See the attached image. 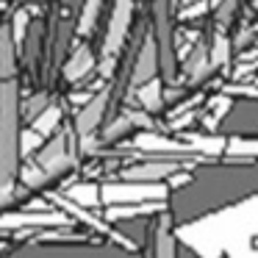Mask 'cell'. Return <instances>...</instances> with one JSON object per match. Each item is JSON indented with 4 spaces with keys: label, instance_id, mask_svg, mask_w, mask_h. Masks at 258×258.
Instances as JSON below:
<instances>
[{
    "label": "cell",
    "instance_id": "obj_19",
    "mask_svg": "<svg viewBox=\"0 0 258 258\" xmlns=\"http://www.w3.org/2000/svg\"><path fill=\"white\" fill-rule=\"evenodd\" d=\"M228 153L230 156H258V136L255 139H241V136H233L228 142Z\"/></svg>",
    "mask_w": 258,
    "mask_h": 258
},
{
    "label": "cell",
    "instance_id": "obj_9",
    "mask_svg": "<svg viewBox=\"0 0 258 258\" xmlns=\"http://www.w3.org/2000/svg\"><path fill=\"white\" fill-rule=\"evenodd\" d=\"M158 78V45L153 36H145L139 50L134 53V70H131V86H142Z\"/></svg>",
    "mask_w": 258,
    "mask_h": 258
},
{
    "label": "cell",
    "instance_id": "obj_11",
    "mask_svg": "<svg viewBox=\"0 0 258 258\" xmlns=\"http://www.w3.org/2000/svg\"><path fill=\"white\" fill-rule=\"evenodd\" d=\"M134 145L139 147V150L145 153H156V156H161V153H195L189 145H180V142H172L167 139V136L161 134H153V131H142V134H136Z\"/></svg>",
    "mask_w": 258,
    "mask_h": 258
},
{
    "label": "cell",
    "instance_id": "obj_8",
    "mask_svg": "<svg viewBox=\"0 0 258 258\" xmlns=\"http://www.w3.org/2000/svg\"><path fill=\"white\" fill-rule=\"evenodd\" d=\"M64 225H70V217H64L58 211H36V208L0 217V230L3 228H64Z\"/></svg>",
    "mask_w": 258,
    "mask_h": 258
},
{
    "label": "cell",
    "instance_id": "obj_15",
    "mask_svg": "<svg viewBox=\"0 0 258 258\" xmlns=\"http://www.w3.org/2000/svg\"><path fill=\"white\" fill-rule=\"evenodd\" d=\"M136 95H139V103H142V111H158L161 108V84L156 78L147 81V84L136 86Z\"/></svg>",
    "mask_w": 258,
    "mask_h": 258
},
{
    "label": "cell",
    "instance_id": "obj_12",
    "mask_svg": "<svg viewBox=\"0 0 258 258\" xmlns=\"http://www.w3.org/2000/svg\"><path fill=\"white\" fill-rule=\"evenodd\" d=\"M17 73V39L12 34V25H0V81L14 78Z\"/></svg>",
    "mask_w": 258,
    "mask_h": 258
},
{
    "label": "cell",
    "instance_id": "obj_7",
    "mask_svg": "<svg viewBox=\"0 0 258 258\" xmlns=\"http://www.w3.org/2000/svg\"><path fill=\"white\" fill-rule=\"evenodd\" d=\"M180 169V161L175 158H150L145 164H134V167L122 169L119 178L122 180H139V183H161L169 175H175Z\"/></svg>",
    "mask_w": 258,
    "mask_h": 258
},
{
    "label": "cell",
    "instance_id": "obj_1",
    "mask_svg": "<svg viewBox=\"0 0 258 258\" xmlns=\"http://www.w3.org/2000/svg\"><path fill=\"white\" fill-rule=\"evenodd\" d=\"M20 172V89L14 78L0 81V203H9Z\"/></svg>",
    "mask_w": 258,
    "mask_h": 258
},
{
    "label": "cell",
    "instance_id": "obj_6",
    "mask_svg": "<svg viewBox=\"0 0 258 258\" xmlns=\"http://www.w3.org/2000/svg\"><path fill=\"white\" fill-rule=\"evenodd\" d=\"M106 108H108V89H100L97 95H92L84 106L78 108L73 119V134L81 142H86L89 136H95V131L100 128V122L106 119Z\"/></svg>",
    "mask_w": 258,
    "mask_h": 258
},
{
    "label": "cell",
    "instance_id": "obj_24",
    "mask_svg": "<svg viewBox=\"0 0 258 258\" xmlns=\"http://www.w3.org/2000/svg\"><path fill=\"white\" fill-rule=\"evenodd\" d=\"M0 9H3V0H0Z\"/></svg>",
    "mask_w": 258,
    "mask_h": 258
},
{
    "label": "cell",
    "instance_id": "obj_16",
    "mask_svg": "<svg viewBox=\"0 0 258 258\" xmlns=\"http://www.w3.org/2000/svg\"><path fill=\"white\" fill-rule=\"evenodd\" d=\"M164 200H153V203H134V206H119V208H108L106 217L108 219H119V217H145V214L161 211Z\"/></svg>",
    "mask_w": 258,
    "mask_h": 258
},
{
    "label": "cell",
    "instance_id": "obj_14",
    "mask_svg": "<svg viewBox=\"0 0 258 258\" xmlns=\"http://www.w3.org/2000/svg\"><path fill=\"white\" fill-rule=\"evenodd\" d=\"M61 128V108L50 106L47 111H42L39 117L31 122V131H36V134L42 136V139H47V136H53L56 131Z\"/></svg>",
    "mask_w": 258,
    "mask_h": 258
},
{
    "label": "cell",
    "instance_id": "obj_22",
    "mask_svg": "<svg viewBox=\"0 0 258 258\" xmlns=\"http://www.w3.org/2000/svg\"><path fill=\"white\" fill-rule=\"evenodd\" d=\"M233 9H236V0H225V6H219V23H228L230 20V14H233Z\"/></svg>",
    "mask_w": 258,
    "mask_h": 258
},
{
    "label": "cell",
    "instance_id": "obj_18",
    "mask_svg": "<svg viewBox=\"0 0 258 258\" xmlns=\"http://www.w3.org/2000/svg\"><path fill=\"white\" fill-rule=\"evenodd\" d=\"M97 17H100V0H86L84 9H81V20H78V34L86 36L95 28Z\"/></svg>",
    "mask_w": 258,
    "mask_h": 258
},
{
    "label": "cell",
    "instance_id": "obj_13",
    "mask_svg": "<svg viewBox=\"0 0 258 258\" xmlns=\"http://www.w3.org/2000/svg\"><path fill=\"white\" fill-rule=\"evenodd\" d=\"M153 258H178V244H175L167 217H161L158 225H153Z\"/></svg>",
    "mask_w": 258,
    "mask_h": 258
},
{
    "label": "cell",
    "instance_id": "obj_23",
    "mask_svg": "<svg viewBox=\"0 0 258 258\" xmlns=\"http://www.w3.org/2000/svg\"><path fill=\"white\" fill-rule=\"evenodd\" d=\"M180 3H186V6H189V3H197V0H180Z\"/></svg>",
    "mask_w": 258,
    "mask_h": 258
},
{
    "label": "cell",
    "instance_id": "obj_20",
    "mask_svg": "<svg viewBox=\"0 0 258 258\" xmlns=\"http://www.w3.org/2000/svg\"><path fill=\"white\" fill-rule=\"evenodd\" d=\"M45 106H47V95H45V92H39V95H34L31 100L23 103V111H20V114H23L28 122H34V119L45 111Z\"/></svg>",
    "mask_w": 258,
    "mask_h": 258
},
{
    "label": "cell",
    "instance_id": "obj_21",
    "mask_svg": "<svg viewBox=\"0 0 258 258\" xmlns=\"http://www.w3.org/2000/svg\"><path fill=\"white\" fill-rule=\"evenodd\" d=\"M42 136L36 134V131H23L20 134V156H25V158H31V153H36L42 147Z\"/></svg>",
    "mask_w": 258,
    "mask_h": 258
},
{
    "label": "cell",
    "instance_id": "obj_4",
    "mask_svg": "<svg viewBox=\"0 0 258 258\" xmlns=\"http://www.w3.org/2000/svg\"><path fill=\"white\" fill-rule=\"evenodd\" d=\"M31 161L39 164V167L47 172V178H56V175L67 172V169L75 164V156L70 153V145H67V131L58 128L53 136H47V139L42 142L39 150L31 156Z\"/></svg>",
    "mask_w": 258,
    "mask_h": 258
},
{
    "label": "cell",
    "instance_id": "obj_17",
    "mask_svg": "<svg viewBox=\"0 0 258 258\" xmlns=\"http://www.w3.org/2000/svg\"><path fill=\"white\" fill-rule=\"evenodd\" d=\"M67 197L70 203L75 206H97L100 203V186H92V183H78L73 189H67Z\"/></svg>",
    "mask_w": 258,
    "mask_h": 258
},
{
    "label": "cell",
    "instance_id": "obj_10",
    "mask_svg": "<svg viewBox=\"0 0 258 258\" xmlns=\"http://www.w3.org/2000/svg\"><path fill=\"white\" fill-rule=\"evenodd\" d=\"M95 67H97V56H95V50H92V47L86 45V42H81V45L73 50L70 61L64 64V78L73 81V84H78V81H81V78H86V75H89Z\"/></svg>",
    "mask_w": 258,
    "mask_h": 258
},
{
    "label": "cell",
    "instance_id": "obj_3",
    "mask_svg": "<svg viewBox=\"0 0 258 258\" xmlns=\"http://www.w3.org/2000/svg\"><path fill=\"white\" fill-rule=\"evenodd\" d=\"M172 9L167 0H156L153 3V20H156V45H158V67L164 70V78L175 81V47H172Z\"/></svg>",
    "mask_w": 258,
    "mask_h": 258
},
{
    "label": "cell",
    "instance_id": "obj_5",
    "mask_svg": "<svg viewBox=\"0 0 258 258\" xmlns=\"http://www.w3.org/2000/svg\"><path fill=\"white\" fill-rule=\"evenodd\" d=\"M131 23H134V0H117L111 9V20H108L106 42H103V61L114 58V53L122 47L125 36L131 31Z\"/></svg>",
    "mask_w": 258,
    "mask_h": 258
},
{
    "label": "cell",
    "instance_id": "obj_2",
    "mask_svg": "<svg viewBox=\"0 0 258 258\" xmlns=\"http://www.w3.org/2000/svg\"><path fill=\"white\" fill-rule=\"evenodd\" d=\"M169 189L161 183H139V180H122V183H108L100 189V200L111 206H134V203H153V200H167Z\"/></svg>",
    "mask_w": 258,
    "mask_h": 258
}]
</instances>
